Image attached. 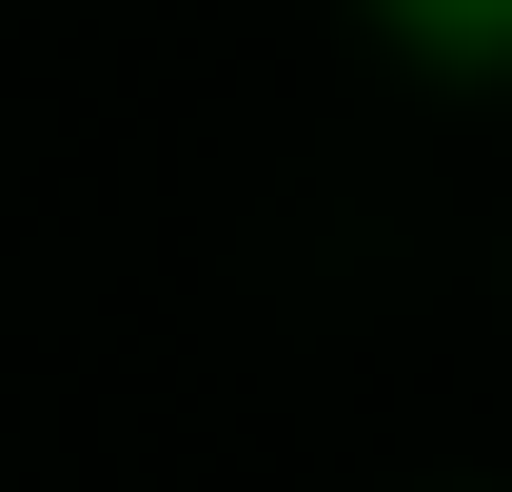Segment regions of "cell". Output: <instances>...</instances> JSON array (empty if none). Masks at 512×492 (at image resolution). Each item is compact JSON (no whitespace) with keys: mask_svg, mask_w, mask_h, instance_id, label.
Listing matches in <instances>:
<instances>
[{"mask_svg":"<svg viewBox=\"0 0 512 492\" xmlns=\"http://www.w3.org/2000/svg\"><path fill=\"white\" fill-rule=\"evenodd\" d=\"M375 20H394L434 79H493V20H512V0H375Z\"/></svg>","mask_w":512,"mask_h":492,"instance_id":"obj_1","label":"cell"}]
</instances>
